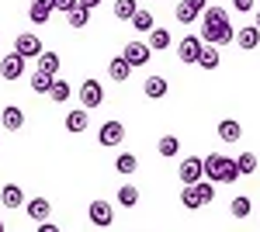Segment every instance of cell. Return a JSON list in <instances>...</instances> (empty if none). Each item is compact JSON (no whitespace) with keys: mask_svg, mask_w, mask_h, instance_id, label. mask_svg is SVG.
<instances>
[{"mask_svg":"<svg viewBox=\"0 0 260 232\" xmlns=\"http://www.w3.org/2000/svg\"><path fill=\"white\" fill-rule=\"evenodd\" d=\"M198 35H201L205 45H229V42L236 39L225 7H208V11L201 14V31H198Z\"/></svg>","mask_w":260,"mask_h":232,"instance_id":"obj_1","label":"cell"},{"mask_svg":"<svg viewBox=\"0 0 260 232\" xmlns=\"http://www.w3.org/2000/svg\"><path fill=\"white\" fill-rule=\"evenodd\" d=\"M205 177L212 184H236L243 174H240L236 159H229V156H222V153H208L205 156Z\"/></svg>","mask_w":260,"mask_h":232,"instance_id":"obj_2","label":"cell"},{"mask_svg":"<svg viewBox=\"0 0 260 232\" xmlns=\"http://www.w3.org/2000/svg\"><path fill=\"white\" fill-rule=\"evenodd\" d=\"M215 201V184L205 177V180H198V184H187L184 191H180V205L184 208H205V205H212Z\"/></svg>","mask_w":260,"mask_h":232,"instance_id":"obj_3","label":"cell"},{"mask_svg":"<svg viewBox=\"0 0 260 232\" xmlns=\"http://www.w3.org/2000/svg\"><path fill=\"white\" fill-rule=\"evenodd\" d=\"M201 49H205L201 35H184V39L177 42V59H180V62H187V66H198Z\"/></svg>","mask_w":260,"mask_h":232,"instance_id":"obj_4","label":"cell"},{"mask_svg":"<svg viewBox=\"0 0 260 232\" xmlns=\"http://www.w3.org/2000/svg\"><path fill=\"white\" fill-rule=\"evenodd\" d=\"M177 177H180V184H184V187H187V184H198V180H205V159H198V156L180 159Z\"/></svg>","mask_w":260,"mask_h":232,"instance_id":"obj_5","label":"cell"},{"mask_svg":"<svg viewBox=\"0 0 260 232\" xmlns=\"http://www.w3.org/2000/svg\"><path fill=\"white\" fill-rule=\"evenodd\" d=\"M101 104H104V87H101L98 80H83L80 83V108L94 111V108H101Z\"/></svg>","mask_w":260,"mask_h":232,"instance_id":"obj_6","label":"cell"},{"mask_svg":"<svg viewBox=\"0 0 260 232\" xmlns=\"http://www.w3.org/2000/svg\"><path fill=\"white\" fill-rule=\"evenodd\" d=\"M98 142L104 146V149H115V146H121L125 142V125L121 121H104L98 132Z\"/></svg>","mask_w":260,"mask_h":232,"instance_id":"obj_7","label":"cell"},{"mask_svg":"<svg viewBox=\"0 0 260 232\" xmlns=\"http://www.w3.org/2000/svg\"><path fill=\"white\" fill-rule=\"evenodd\" d=\"M14 52H18V56H24V59H39L45 49H42L39 35H31V31H21L18 39H14Z\"/></svg>","mask_w":260,"mask_h":232,"instance_id":"obj_8","label":"cell"},{"mask_svg":"<svg viewBox=\"0 0 260 232\" xmlns=\"http://www.w3.org/2000/svg\"><path fill=\"white\" fill-rule=\"evenodd\" d=\"M121 56L132 62V70L136 66H146L149 59H153V49H149V42H128L125 49H121Z\"/></svg>","mask_w":260,"mask_h":232,"instance_id":"obj_9","label":"cell"},{"mask_svg":"<svg viewBox=\"0 0 260 232\" xmlns=\"http://www.w3.org/2000/svg\"><path fill=\"white\" fill-rule=\"evenodd\" d=\"M87 218H90V222H94V225H101V229H104V225H111V222H115V208H111V205H108V201H90V205H87Z\"/></svg>","mask_w":260,"mask_h":232,"instance_id":"obj_10","label":"cell"},{"mask_svg":"<svg viewBox=\"0 0 260 232\" xmlns=\"http://www.w3.org/2000/svg\"><path fill=\"white\" fill-rule=\"evenodd\" d=\"M24 62H28V59L18 56V52L0 56V77H4V80H21V77H24Z\"/></svg>","mask_w":260,"mask_h":232,"instance_id":"obj_11","label":"cell"},{"mask_svg":"<svg viewBox=\"0 0 260 232\" xmlns=\"http://www.w3.org/2000/svg\"><path fill=\"white\" fill-rule=\"evenodd\" d=\"M24 212H28L31 222H49V215H52V201H49V197H28Z\"/></svg>","mask_w":260,"mask_h":232,"instance_id":"obj_12","label":"cell"},{"mask_svg":"<svg viewBox=\"0 0 260 232\" xmlns=\"http://www.w3.org/2000/svg\"><path fill=\"white\" fill-rule=\"evenodd\" d=\"M52 11H56V0H31L28 18H31V24H45V21L52 18Z\"/></svg>","mask_w":260,"mask_h":232,"instance_id":"obj_13","label":"cell"},{"mask_svg":"<svg viewBox=\"0 0 260 232\" xmlns=\"http://www.w3.org/2000/svg\"><path fill=\"white\" fill-rule=\"evenodd\" d=\"M0 201H4V208H24L28 205V197H24V191L18 184H4L0 187Z\"/></svg>","mask_w":260,"mask_h":232,"instance_id":"obj_14","label":"cell"},{"mask_svg":"<svg viewBox=\"0 0 260 232\" xmlns=\"http://www.w3.org/2000/svg\"><path fill=\"white\" fill-rule=\"evenodd\" d=\"M236 45H240L243 52H253V49L260 45V28H257V24H250V28H240V31H236Z\"/></svg>","mask_w":260,"mask_h":232,"instance_id":"obj_15","label":"cell"},{"mask_svg":"<svg viewBox=\"0 0 260 232\" xmlns=\"http://www.w3.org/2000/svg\"><path fill=\"white\" fill-rule=\"evenodd\" d=\"M0 121H4V128H7V132H18L21 125H24V111H21L18 104H7V108L0 111Z\"/></svg>","mask_w":260,"mask_h":232,"instance_id":"obj_16","label":"cell"},{"mask_svg":"<svg viewBox=\"0 0 260 232\" xmlns=\"http://www.w3.org/2000/svg\"><path fill=\"white\" fill-rule=\"evenodd\" d=\"M87 125H90V111H87V108H80V111H70V115H66V132H73V136L87 132Z\"/></svg>","mask_w":260,"mask_h":232,"instance_id":"obj_17","label":"cell"},{"mask_svg":"<svg viewBox=\"0 0 260 232\" xmlns=\"http://www.w3.org/2000/svg\"><path fill=\"white\" fill-rule=\"evenodd\" d=\"M128 73H132V62H128L125 56H115L111 62H108V77L115 80V83H125V80H128Z\"/></svg>","mask_w":260,"mask_h":232,"instance_id":"obj_18","label":"cell"},{"mask_svg":"<svg viewBox=\"0 0 260 232\" xmlns=\"http://www.w3.org/2000/svg\"><path fill=\"white\" fill-rule=\"evenodd\" d=\"M219 139L222 142H240L243 139V125L236 118H222L219 121Z\"/></svg>","mask_w":260,"mask_h":232,"instance_id":"obj_19","label":"cell"},{"mask_svg":"<svg viewBox=\"0 0 260 232\" xmlns=\"http://www.w3.org/2000/svg\"><path fill=\"white\" fill-rule=\"evenodd\" d=\"M167 90H170V83L163 77H146V83H142V94L149 97V101H160V97H167Z\"/></svg>","mask_w":260,"mask_h":232,"instance_id":"obj_20","label":"cell"},{"mask_svg":"<svg viewBox=\"0 0 260 232\" xmlns=\"http://www.w3.org/2000/svg\"><path fill=\"white\" fill-rule=\"evenodd\" d=\"M56 80H59V77H52V73H42V70H35V73H31V90H35V94H52Z\"/></svg>","mask_w":260,"mask_h":232,"instance_id":"obj_21","label":"cell"},{"mask_svg":"<svg viewBox=\"0 0 260 232\" xmlns=\"http://www.w3.org/2000/svg\"><path fill=\"white\" fill-rule=\"evenodd\" d=\"M198 7H194V4H191V0H180L177 7H174V18L180 21V24H194V21H198Z\"/></svg>","mask_w":260,"mask_h":232,"instance_id":"obj_22","label":"cell"},{"mask_svg":"<svg viewBox=\"0 0 260 232\" xmlns=\"http://www.w3.org/2000/svg\"><path fill=\"white\" fill-rule=\"evenodd\" d=\"M219 62H222L219 45H205V49H201V56H198V66H201V70H219Z\"/></svg>","mask_w":260,"mask_h":232,"instance_id":"obj_23","label":"cell"},{"mask_svg":"<svg viewBox=\"0 0 260 232\" xmlns=\"http://www.w3.org/2000/svg\"><path fill=\"white\" fill-rule=\"evenodd\" d=\"M139 14V4L136 0H115V18L118 21H132Z\"/></svg>","mask_w":260,"mask_h":232,"instance_id":"obj_24","label":"cell"},{"mask_svg":"<svg viewBox=\"0 0 260 232\" xmlns=\"http://www.w3.org/2000/svg\"><path fill=\"white\" fill-rule=\"evenodd\" d=\"M115 197H118L121 208H136V205H139V187L125 184V187H118V194H115Z\"/></svg>","mask_w":260,"mask_h":232,"instance_id":"obj_25","label":"cell"},{"mask_svg":"<svg viewBox=\"0 0 260 232\" xmlns=\"http://www.w3.org/2000/svg\"><path fill=\"white\" fill-rule=\"evenodd\" d=\"M149 49H153V52L170 49V31H167V28H153V31H149Z\"/></svg>","mask_w":260,"mask_h":232,"instance_id":"obj_26","label":"cell"},{"mask_svg":"<svg viewBox=\"0 0 260 232\" xmlns=\"http://www.w3.org/2000/svg\"><path fill=\"white\" fill-rule=\"evenodd\" d=\"M39 70L56 77V73H59V52H49V49H45V52L39 56Z\"/></svg>","mask_w":260,"mask_h":232,"instance_id":"obj_27","label":"cell"},{"mask_svg":"<svg viewBox=\"0 0 260 232\" xmlns=\"http://www.w3.org/2000/svg\"><path fill=\"white\" fill-rule=\"evenodd\" d=\"M156 149H160V156H163V159H174V156L180 153V139H177V136H163Z\"/></svg>","mask_w":260,"mask_h":232,"instance_id":"obj_28","label":"cell"},{"mask_svg":"<svg viewBox=\"0 0 260 232\" xmlns=\"http://www.w3.org/2000/svg\"><path fill=\"white\" fill-rule=\"evenodd\" d=\"M229 212H233V218H246V215L253 212V205H250V197H246V194H236V197H233V205H229Z\"/></svg>","mask_w":260,"mask_h":232,"instance_id":"obj_29","label":"cell"},{"mask_svg":"<svg viewBox=\"0 0 260 232\" xmlns=\"http://www.w3.org/2000/svg\"><path fill=\"white\" fill-rule=\"evenodd\" d=\"M115 170H118V174H136V170H139V159H136V156L132 153H121L118 159H115Z\"/></svg>","mask_w":260,"mask_h":232,"instance_id":"obj_30","label":"cell"},{"mask_svg":"<svg viewBox=\"0 0 260 232\" xmlns=\"http://www.w3.org/2000/svg\"><path fill=\"white\" fill-rule=\"evenodd\" d=\"M128 24H132V28H136V31H146V35H149V31H153V28H156V21H153V14H149V11H139V14H136V18L128 21Z\"/></svg>","mask_w":260,"mask_h":232,"instance_id":"obj_31","label":"cell"},{"mask_svg":"<svg viewBox=\"0 0 260 232\" xmlns=\"http://www.w3.org/2000/svg\"><path fill=\"white\" fill-rule=\"evenodd\" d=\"M236 163H240V174L243 177L257 174V156H253V153H240V156H236Z\"/></svg>","mask_w":260,"mask_h":232,"instance_id":"obj_32","label":"cell"},{"mask_svg":"<svg viewBox=\"0 0 260 232\" xmlns=\"http://www.w3.org/2000/svg\"><path fill=\"white\" fill-rule=\"evenodd\" d=\"M66 18H70V28H87V24H90V11H87V7H77V11H70Z\"/></svg>","mask_w":260,"mask_h":232,"instance_id":"obj_33","label":"cell"},{"mask_svg":"<svg viewBox=\"0 0 260 232\" xmlns=\"http://www.w3.org/2000/svg\"><path fill=\"white\" fill-rule=\"evenodd\" d=\"M52 101H56V104H66V101H70V97H73V90H70V83H66V80H56V87H52Z\"/></svg>","mask_w":260,"mask_h":232,"instance_id":"obj_34","label":"cell"},{"mask_svg":"<svg viewBox=\"0 0 260 232\" xmlns=\"http://www.w3.org/2000/svg\"><path fill=\"white\" fill-rule=\"evenodd\" d=\"M77 7H80V0H56V11H62V14H70Z\"/></svg>","mask_w":260,"mask_h":232,"instance_id":"obj_35","label":"cell"},{"mask_svg":"<svg viewBox=\"0 0 260 232\" xmlns=\"http://www.w3.org/2000/svg\"><path fill=\"white\" fill-rule=\"evenodd\" d=\"M233 7L243 11V14H250V11H253V0H233Z\"/></svg>","mask_w":260,"mask_h":232,"instance_id":"obj_36","label":"cell"},{"mask_svg":"<svg viewBox=\"0 0 260 232\" xmlns=\"http://www.w3.org/2000/svg\"><path fill=\"white\" fill-rule=\"evenodd\" d=\"M39 232H59V229H56L52 222H39Z\"/></svg>","mask_w":260,"mask_h":232,"instance_id":"obj_37","label":"cell"},{"mask_svg":"<svg viewBox=\"0 0 260 232\" xmlns=\"http://www.w3.org/2000/svg\"><path fill=\"white\" fill-rule=\"evenodd\" d=\"M191 4H194V7H198L201 14H205V11H208V0H191Z\"/></svg>","mask_w":260,"mask_h":232,"instance_id":"obj_38","label":"cell"},{"mask_svg":"<svg viewBox=\"0 0 260 232\" xmlns=\"http://www.w3.org/2000/svg\"><path fill=\"white\" fill-rule=\"evenodd\" d=\"M98 4H101V0H80V7H87V11H94Z\"/></svg>","mask_w":260,"mask_h":232,"instance_id":"obj_39","label":"cell"},{"mask_svg":"<svg viewBox=\"0 0 260 232\" xmlns=\"http://www.w3.org/2000/svg\"><path fill=\"white\" fill-rule=\"evenodd\" d=\"M0 232H4V218H0Z\"/></svg>","mask_w":260,"mask_h":232,"instance_id":"obj_40","label":"cell"}]
</instances>
